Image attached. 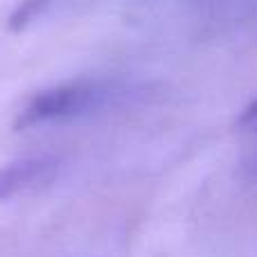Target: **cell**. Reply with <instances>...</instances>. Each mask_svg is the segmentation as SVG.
I'll use <instances>...</instances> for the list:
<instances>
[{"mask_svg":"<svg viewBox=\"0 0 257 257\" xmlns=\"http://www.w3.org/2000/svg\"><path fill=\"white\" fill-rule=\"evenodd\" d=\"M59 174V160L54 156H25L0 167V201L32 194L52 185Z\"/></svg>","mask_w":257,"mask_h":257,"instance_id":"7a4b0ae2","label":"cell"},{"mask_svg":"<svg viewBox=\"0 0 257 257\" xmlns=\"http://www.w3.org/2000/svg\"><path fill=\"white\" fill-rule=\"evenodd\" d=\"M102 95L104 90L93 81H68V84L50 86L27 99L14 120V128L25 131L32 126L79 117L93 111L102 102Z\"/></svg>","mask_w":257,"mask_h":257,"instance_id":"6da1fadb","label":"cell"},{"mask_svg":"<svg viewBox=\"0 0 257 257\" xmlns=\"http://www.w3.org/2000/svg\"><path fill=\"white\" fill-rule=\"evenodd\" d=\"M239 126L250 131L253 136H257V99L244 108V113H241V117H239Z\"/></svg>","mask_w":257,"mask_h":257,"instance_id":"3957f363","label":"cell"}]
</instances>
